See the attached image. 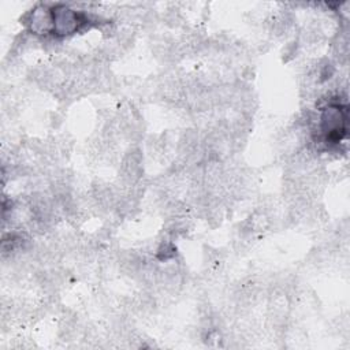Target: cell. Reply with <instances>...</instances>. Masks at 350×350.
<instances>
[{"label":"cell","instance_id":"6da1fadb","mask_svg":"<svg viewBox=\"0 0 350 350\" xmlns=\"http://www.w3.org/2000/svg\"><path fill=\"white\" fill-rule=\"evenodd\" d=\"M347 127V111L340 104H329L320 116V130L327 142H339Z\"/></svg>","mask_w":350,"mask_h":350},{"label":"cell","instance_id":"7a4b0ae2","mask_svg":"<svg viewBox=\"0 0 350 350\" xmlns=\"http://www.w3.org/2000/svg\"><path fill=\"white\" fill-rule=\"evenodd\" d=\"M52 8V21H53V33L56 36L64 37L71 36L78 31V29L86 23V16L74 8L64 5V4H56Z\"/></svg>","mask_w":350,"mask_h":350},{"label":"cell","instance_id":"3957f363","mask_svg":"<svg viewBox=\"0 0 350 350\" xmlns=\"http://www.w3.org/2000/svg\"><path fill=\"white\" fill-rule=\"evenodd\" d=\"M26 25L29 30L34 34H46L49 31H53L52 8L42 4L34 7L27 15Z\"/></svg>","mask_w":350,"mask_h":350}]
</instances>
